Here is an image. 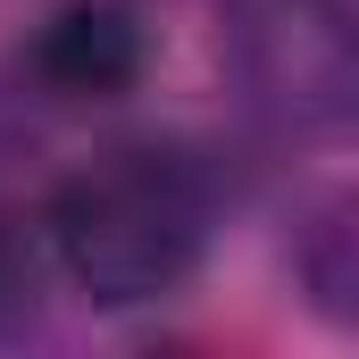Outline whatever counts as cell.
Instances as JSON below:
<instances>
[{"instance_id":"cell-5","label":"cell","mask_w":359,"mask_h":359,"mask_svg":"<svg viewBox=\"0 0 359 359\" xmlns=\"http://www.w3.org/2000/svg\"><path fill=\"white\" fill-rule=\"evenodd\" d=\"M34 318H42V243L17 217H0V343L34 334Z\"/></svg>"},{"instance_id":"cell-6","label":"cell","mask_w":359,"mask_h":359,"mask_svg":"<svg viewBox=\"0 0 359 359\" xmlns=\"http://www.w3.org/2000/svg\"><path fill=\"white\" fill-rule=\"evenodd\" d=\"M17 151H25V109H17V100L0 92V168H8Z\"/></svg>"},{"instance_id":"cell-2","label":"cell","mask_w":359,"mask_h":359,"mask_svg":"<svg viewBox=\"0 0 359 359\" xmlns=\"http://www.w3.org/2000/svg\"><path fill=\"white\" fill-rule=\"evenodd\" d=\"M217 59L276 134H359V0H226Z\"/></svg>"},{"instance_id":"cell-3","label":"cell","mask_w":359,"mask_h":359,"mask_svg":"<svg viewBox=\"0 0 359 359\" xmlns=\"http://www.w3.org/2000/svg\"><path fill=\"white\" fill-rule=\"evenodd\" d=\"M151 67V25L126 0H59L34 34H25V84L42 100H117L142 84Z\"/></svg>"},{"instance_id":"cell-1","label":"cell","mask_w":359,"mask_h":359,"mask_svg":"<svg viewBox=\"0 0 359 359\" xmlns=\"http://www.w3.org/2000/svg\"><path fill=\"white\" fill-rule=\"evenodd\" d=\"M217 226V201L192 159L159 142H117L84 159L76 176L50 192L42 234L50 259L84 284L100 309H134V301H168L184 276L201 268Z\"/></svg>"},{"instance_id":"cell-4","label":"cell","mask_w":359,"mask_h":359,"mask_svg":"<svg viewBox=\"0 0 359 359\" xmlns=\"http://www.w3.org/2000/svg\"><path fill=\"white\" fill-rule=\"evenodd\" d=\"M292 276H301V301L326 318V326H359V184L326 192L301 234H292Z\"/></svg>"}]
</instances>
